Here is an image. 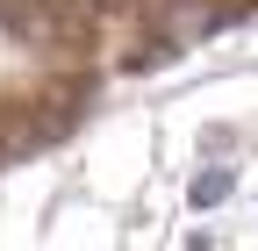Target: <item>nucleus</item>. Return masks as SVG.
Here are the masks:
<instances>
[{
  "instance_id": "nucleus-1",
  "label": "nucleus",
  "mask_w": 258,
  "mask_h": 251,
  "mask_svg": "<svg viewBox=\"0 0 258 251\" xmlns=\"http://www.w3.org/2000/svg\"><path fill=\"white\" fill-rule=\"evenodd\" d=\"M222 194H230V172H201L194 179V208H215Z\"/></svg>"
}]
</instances>
